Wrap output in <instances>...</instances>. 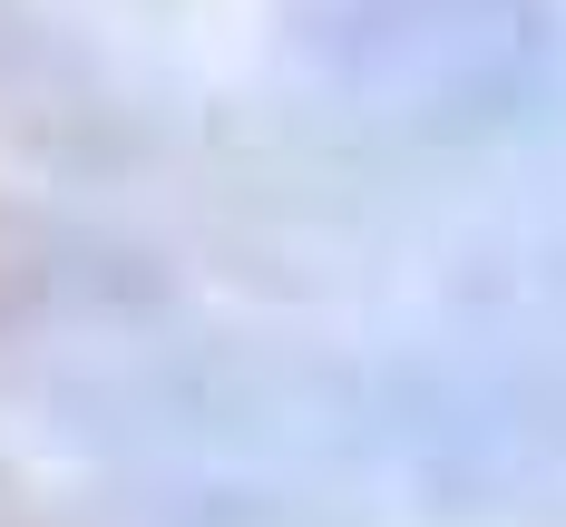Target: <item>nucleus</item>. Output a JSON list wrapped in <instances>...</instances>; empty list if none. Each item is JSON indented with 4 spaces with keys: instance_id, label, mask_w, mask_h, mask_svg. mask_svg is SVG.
Wrapping results in <instances>:
<instances>
[]
</instances>
